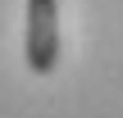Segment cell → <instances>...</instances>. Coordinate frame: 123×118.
I'll list each match as a JSON object with an SVG mask.
<instances>
[{
	"mask_svg": "<svg viewBox=\"0 0 123 118\" xmlns=\"http://www.w3.org/2000/svg\"><path fill=\"white\" fill-rule=\"evenodd\" d=\"M23 59L37 77H50L59 68V0H27Z\"/></svg>",
	"mask_w": 123,
	"mask_h": 118,
	"instance_id": "6da1fadb",
	"label": "cell"
}]
</instances>
